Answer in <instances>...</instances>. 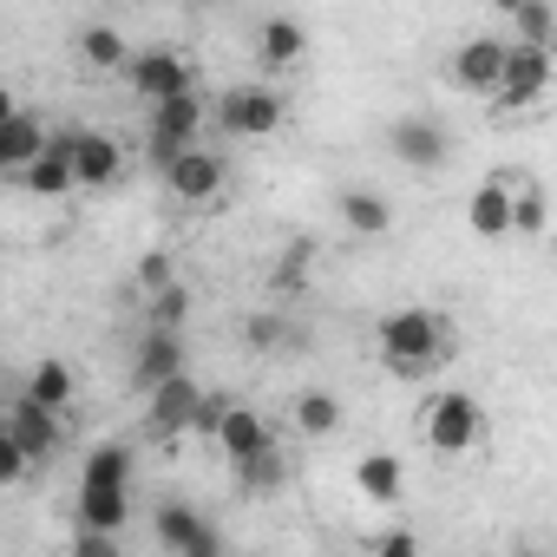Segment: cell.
Wrapping results in <instances>:
<instances>
[{"label":"cell","mask_w":557,"mask_h":557,"mask_svg":"<svg viewBox=\"0 0 557 557\" xmlns=\"http://www.w3.org/2000/svg\"><path fill=\"white\" fill-rule=\"evenodd\" d=\"M544 99H557V47L544 40H511L505 47V79H498V112H537Z\"/></svg>","instance_id":"cell-2"},{"label":"cell","mask_w":557,"mask_h":557,"mask_svg":"<svg viewBox=\"0 0 557 557\" xmlns=\"http://www.w3.org/2000/svg\"><path fill=\"white\" fill-rule=\"evenodd\" d=\"M492 8H498V14H505V21H511V14H518V0H492Z\"/></svg>","instance_id":"cell-37"},{"label":"cell","mask_w":557,"mask_h":557,"mask_svg":"<svg viewBox=\"0 0 557 557\" xmlns=\"http://www.w3.org/2000/svg\"><path fill=\"white\" fill-rule=\"evenodd\" d=\"M230 400H236V394H203V400H197V413H190V433H203V440H216V426H223V413H230Z\"/></svg>","instance_id":"cell-34"},{"label":"cell","mask_w":557,"mask_h":557,"mask_svg":"<svg viewBox=\"0 0 557 557\" xmlns=\"http://www.w3.org/2000/svg\"><path fill=\"white\" fill-rule=\"evenodd\" d=\"M466 223L479 243H505L511 236V177H485L466 203Z\"/></svg>","instance_id":"cell-21"},{"label":"cell","mask_w":557,"mask_h":557,"mask_svg":"<svg viewBox=\"0 0 557 557\" xmlns=\"http://www.w3.org/2000/svg\"><path fill=\"white\" fill-rule=\"evenodd\" d=\"M243 348H256V355H283V348H296V329L283 322V315H249L243 322Z\"/></svg>","instance_id":"cell-29"},{"label":"cell","mask_w":557,"mask_h":557,"mask_svg":"<svg viewBox=\"0 0 557 557\" xmlns=\"http://www.w3.org/2000/svg\"><path fill=\"white\" fill-rule=\"evenodd\" d=\"M0 426H8V433L40 459V466H47V459H60V446H66L60 413H53V407H40L34 394H14V400H8V420H0Z\"/></svg>","instance_id":"cell-12"},{"label":"cell","mask_w":557,"mask_h":557,"mask_svg":"<svg viewBox=\"0 0 557 557\" xmlns=\"http://www.w3.org/2000/svg\"><path fill=\"white\" fill-rule=\"evenodd\" d=\"M73 557H119V531L79 524V531H73Z\"/></svg>","instance_id":"cell-35"},{"label":"cell","mask_w":557,"mask_h":557,"mask_svg":"<svg viewBox=\"0 0 557 557\" xmlns=\"http://www.w3.org/2000/svg\"><path fill=\"white\" fill-rule=\"evenodd\" d=\"M151 537H158V550H171V557H216V550H223V531L203 524L184 498H164V505H158Z\"/></svg>","instance_id":"cell-8"},{"label":"cell","mask_w":557,"mask_h":557,"mask_svg":"<svg viewBox=\"0 0 557 557\" xmlns=\"http://www.w3.org/2000/svg\"><path fill=\"white\" fill-rule=\"evenodd\" d=\"M550 230V203H544V184H511V236H544Z\"/></svg>","instance_id":"cell-27"},{"label":"cell","mask_w":557,"mask_h":557,"mask_svg":"<svg viewBox=\"0 0 557 557\" xmlns=\"http://www.w3.org/2000/svg\"><path fill=\"white\" fill-rule=\"evenodd\" d=\"M73 132H79V190H119L125 145L106 138V132H86V125H73Z\"/></svg>","instance_id":"cell-18"},{"label":"cell","mask_w":557,"mask_h":557,"mask_svg":"<svg viewBox=\"0 0 557 557\" xmlns=\"http://www.w3.org/2000/svg\"><path fill=\"white\" fill-rule=\"evenodd\" d=\"M355 485H361V498H368V505H400L407 472H400V459H394V453H361V459H355Z\"/></svg>","instance_id":"cell-23"},{"label":"cell","mask_w":557,"mask_h":557,"mask_svg":"<svg viewBox=\"0 0 557 557\" xmlns=\"http://www.w3.org/2000/svg\"><path fill=\"white\" fill-rule=\"evenodd\" d=\"M145 400H151V407H145V433H151V440H177V433H190V413H197L203 387H197L190 374H171V381H158Z\"/></svg>","instance_id":"cell-14"},{"label":"cell","mask_w":557,"mask_h":557,"mask_svg":"<svg viewBox=\"0 0 557 557\" xmlns=\"http://www.w3.org/2000/svg\"><path fill=\"white\" fill-rule=\"evenodd\" d=\"M230 466L236 459H249V453H262V446H275V426L256 413V407H243V400H230V413H223V426H216V440H210Z\"/></svg>","instance_id":"cell-19"},{"label":"cell","mask_w":557,"mask_h":557,"mask_svg":"<svg viewBox=\"0 0 557 557\" xmlns=\"http://www.w3.org/2000/svg\"><path fill=\"white\" fill-rule=\"evenodd\" d=\"M302 53H309V34H302V21H289V14H269V21L256 27V66H262V73H289V66H302Z\"/></svg>","instance_id":"cell-17"},{"label":"cell","mask_w":557,"mask_h":557,"mask_svg":"<svg viewBox=\"0 0 557 557\" xmlns=\"http://www.w3.org/2000/svg\"><path fill=\"white\" fill-rule=\"evenodd\" d=\"M21 394H34L40 407L66 413V407H73V394H79V374H73L60 355H47V361H34V368H27V387H21Z\"/></svg>","instance_id":"cell-24"},{"label":"cell","mask_w":557,"mask_h":557,"mask_svg":"<svg viewBox=\"0 0 557 557\" xmlns=\"http://www.w3.org/2000/svg\"><path fill=\"white\" fill-rule=\"evenodd\" d=\"M309 269H315V243H309V236H296V243H289V256H283V269H275V289H289V296H296V289L309 283Z\"/></svg>","instance_id":"cell-31"},{"label":"cell","mask_w":557,"mask_h":557,"mask_svg":"<svg viewBox=\"0 0 557 557\" xmlns=\"http://www.w3.org/2000/svg\"><path fill=\"white\" fill-rule=\"evenodd\" d=\"M420 440H426L440 459H466V453L485 440V413H479V400H472L466 387L433 394L426 413H420Z\"/></svg>","instance_id":"cell-4"},{"label":"cell","mask_w":557,"mask_h":557,"mask_svg":"<svg viewBox=\"0 0 557 557\" xmlns=\"http://www.w3.org/2000/svg\"><path fill=\"white\" fill-rule=\"evenodd\" d=\"M125 86H132L145 106H158V99L197 92V66H190L184 53H171V47H145V53H132V66H125Z\"/></svg>","instance_id":"cell-7"},{"label":"cell","mask_w":557,"mask_h":557,"mask_svg":"<svg viewBox=\"0 0 557 557\" xmlns=\"http://www.w3.org/2000/svg\"><path fill=\"white\" fill-rule=\"evenodd\" d=\"M230 472H236V492H243V498H275V492L289 485V459L275 453V446H262V453L236 459Z\"/></svg>","instance_id":"cell-22"},{"label":"cell","mask_w":557,"mask_h":557,"mask_svg":"<svg viewBox=\"0 0 557 557\" xmlns=\"http://www.w3.org/2000/svg\"><path fill=\"white\" fill-rule=\"evenodd\" d=\"M203 138V99L197 92H177V99H158L151 119H145V164L164 177L190 145Z\"/></svg>","instance_id":"cell-3"},{"label":"cell","mask_w":557,"mask_h":557,"mask_svg":"<svg viewBox=\"0 0 557 557\" xmlns=\"http://www.w3.org/2000/svg\"><path fill=\"white\" fill-rule=\"evenodd\" d=\"M184 315H190V289H184V283H164V289L151 296V322H164V329H184Z\"/></svg>","instance_id":"cell-32"},{"label":"cell","mask_w":557,"mask_h":557,"mask_svg":"<svg viewBox=\"0 0 557 557\" xmlns=\"http://www.w3.org/2000/svg\"><path fill=\"white\" fill-rule=\"evenodd\" d=\"M223 184H230V164H223L210 145H190V151L164 171V190H171L177 203H216Z\"/></svg>","instance_id":"cell-11"},{"label":"cell","mask_w":557,"mask_h":557,"mask_svg":"<svg viewBox=\"0 0 557 557\" xmlns=\"http://www.w3.org/2000/svg\"><path fill=\"white\" fill-rule=\"evenodd\" d=\"M283 119H289V106L275 86H230L216 99V132L223 138H275Z\"/></svg>","instance_id":"cell-5"},{"label":"cell","mask_w":557,"mask_h":557,"mask_svg":"<svg viewBox=\"0 0 557 557\" xmlns=\"http://www.w3.org/2000/svg\"><path fill=\"white\" fill-rule=\"evenodd\" d=\"M73 518H79V524H99V531H125V524H132V485H106V479H79V498H73Z\"/></svg>","instance_id":"cell-20"},{"label":"cell","mask_w":557,"mask_h":557,"mask_svg":"<svg viewBox=\"0 0 557 557\" xmlns=\"http://www.w3.org/2000/svg\"><path fill=\"white\" fill-rule=\"evenodd\" d=\"M47 138H53V132H47V119H40V112L8 106V119H0V171H8V184H14L40 151H47Z\"/></svg>","instance_id":"cell-15"},{"label":"cell","mask_w":557,"mask_h":557,"mask_svg":"<svg viewBox=\"0 0 557 557\" xmlns=\"http://www.w3.org/2000/svg\"><path fill=\"white\" fill-rule=\"evenodd\" d=\"M335 216H342V230L361 236V243H381V236L394 230V203H387L381 190H361V184H342V190H335Z\"/></svg>","instance_id":"cell-16"},{"label":"cell","mask_w":557,"mask_h":557,"mask_svg":"<svg viewBox=\"0 0 557 557\" xmlns=\"http://www.w3.org/2000/svg\"><path fill=\"white\" fill-rule=\"evenodd\" d=\"M164 283H177V262H171L164 249H151V256H138V289H145V296H158Z\"/></svg>","instance_id":"cell-33"},{"label":"cell","mask_w":557,"mask_h":557,"mask_svg":"<svg viewBox=\"0 0 557 557\" xmlns=\"http://www.w3.org/2000/svg\"><path fill=\"white\" fill-rule=\"evenodd\" d=\"M296 426H302L309 440L342 433V394H335V387H302V394H296Z\"/></svg>","instance_id":"cell-26"},{"label":"cell","mask_w":557,"mask_h":557,"mask_svg":"<svg viewBox=\"0 0 557 557\" xmlns=\"http://www.w3.org/2000/svg\"><path fill=\"white\" fill-rule=\"evenodd\" d=\"M177 8H203V0H177Z\"/></svg>","instance_id":"cell-38"},{"label":"cell","mask_w":557,"mask_h":557,"mask_svg":"<svg viewBox=\"0 0 557 557\" xmlns=\"http://www.w3.org/2000/svg\"><path fill=\"white\" fill-rule=\"evenodd\" d=\"M511 27H518V40H557V8L550 0H518V14H511Z\"/></svg>","instance_id":"cell-30"},{"label":"cell","mask_w":557,"mask_h":557,"mask_svg":"<svg viewBox=\"0 0 557 557\" xmlns=\"http://www.w3.org/2000/svg\"><path fill=\"white\" fill-rule=\"evenodd\" d=\"M171 374H184V335L164 329V322H145V335H138V348H132V387L151 394V387L171 381Z\"/></svg>","instance_id":"cell-13"},{"label":"cell","mask_w":557,"mask_h":557,"mask_svg":"<svg viewBox=\"0 0 557 557\" xmlns=\"http://www.w3.org/2000/svg\"><path fill=\"white\" fill-rule=\"evenodd\" d=\"M14 184L34 190V197H66V190H79V132H53L47 151H40Z\"/></svg>","instance_id":"cell-10"},{"label":"cell","mask_w":557,"mask_h":557,"mask_svg":"<svg viewBox=\"0 0 557 557\" xmlns=\"http://www.w3.org/2000/svg\"><path fill=\"white\" fill-rule=\"evenodd\" d=\"M79 60H86L92 73H125V66H132V53H125V34H119V27H106V21L79 27Z\"/></svg>","instance_id":"cell-25"},{"label":"cell","mask_w":557,"mask_h":557,"mask_svg":"<svg viewBox=\"0 0 557 557\" xmlns=\"http://www.w3.org/2000/svg\"><path fill=\"white\" fill-rule=\"evenodd\" d=\"M387 151H394L407 171L433 177V171L453 164V132H446L440 119H426V112H400V119L387 125Z\"/></svg>","instance_id":"cell-6"},{"label":"cell","mask_w":557,"mask_h":557,"mask_svg":"<svg viewBox=\"0 0 557 557\" xmlns=\"http://www.w3.org/2000/svg\"><path fill=\"white\" fill-rule=\"evenodd\" d=\"M368 550H374V557H413V550H420V531H374Z\"/></svg>","instance_id":"cell-36"},{"label":"cell","mask_w":557,"mask_h":557,"mask_svg":"<svg viewBox=\"0 0 557 557\" xmlns=\"http://www.w3.org/2000/svg\"><path fill=\"white\" fill-rule=\"evenodd\" d=\"M498 79H505V40H466L446 66V86L466 92V99H498Z\"/></svg>","instance_id":"cell-9"},{"label":"cell","mask_w":557,"mask_h":557,"mask_svg":"<svg viewBox=\"0 0 557 557\" xmlns=\"http://www.w3.org/2000/svg\"><path fill=\"white\" fill-rule=\"evenodd\" d=\"M374 348L394 374L420 381L453 355V335H446V315H433V309H394V315L374 322Z\"/></svg>","instance_id":"cell-1"},{"label":"cell","mask_w":557,"mask_h":557,"mask_svg":"<svg viewBox=\"0 0 557 557\" xmlns=\"http://www.w3.org/2000/svg\"><path fill=\"white\" fill-rule=\"evenodd\" d=\"M79 479L132 485V446H125V440H106V446H92V453H86V466H79Z\"/></svg>","instance_id":"cell-28"}]
</instances>
